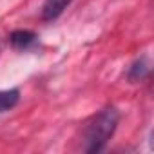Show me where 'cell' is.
<instances>
[{
  "instance_id": "3",
  "label": "cell",
  "mask_w": 154,
  "mask_h": 154,
  "mask_svg": "<svg viewBox=\"0 0 154 154\" xmlns=\"http://www.w3.org/2000/svg\"><path fill=\"white\" fill-rule=\"evenodd\" d=\"M72 0H45L42 6V20L44 22H53L56 20L69 6Z\"/></svg>"
},
{
  "instance_id": "1",
  "label": "cell",
  "mask_w": 154,
  "mask_h": 154,
  "mask_svg": "<svg viewBox=\"0 0 154 154\" xmlns=\"http://www.w3.org/2000/svg\"><path fill=\"white\" fill-rule=\"evenodd\" d=\"M120 122V112L114 107H105L102 109L85 127V152L89 154H98L102 152L109 140L114 136L116 127Z\"/></svg>"
},
{
  "instance_id": "4",
  "label": "cell",
  "mask_w": 154,
  "mask_h": 154,
  "mask_svg": "<svg viewBox=\"0 0 154 154\" xmlns=\"http://www.w3.org/2000/svg\"><path fill=\"white\" fill-rule=\"evenodd\" d=\"M36 42H38L36 33H33V31H29V29H17V31H13V33L9 35V44H11L15 49H20V51L33 47Z\"/></svg>"
},
{
  "instance_id": "2",
  "label": "cell",
  "mask_w": 154,
  "mask_h": 154,
  "mask_svg": "<svg viewBox=\"0 0 154 154\" xmlns=\"http://www.w3.org/2000/svg\"><path fill=\"white\" fill-rule=\"evenodd\" d=\"M150 74V63H149V58L147 56H140L136 58L129 69H127V78L132 82V84H138V82H143L149 78Z\"/></svg>"
},
{
  "instance_id": "5",
  "label": "cell",
  "mask_w": 154,
  "mask_h": 154,
  "mask_svg": "<svg viewBox=\"0 0 154 154\" xmlns=\"http://www.w3.org/2000/svg\"><path fill=\"white\" fill-rule=\"evenodd\" d=\"M20 100V91L18 89H8V91H0V114L13 109Z\"/></svg>"
}]
</instances>
